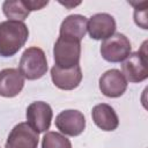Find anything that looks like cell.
<instances>
[{
	"label": "cell",
	"mask_w": 148,
	"mask_h": 148,
	"mask_svg": "<svg viewBox=\"0 0 148 148\" xmlns=\"http://www.w3.org/2000/svg\"><path fill=\"white\" fill-rule=\"evenodd\" d=\"M91 117L94 124L102 131L111 132L119 126V119L114 109L106 103L95 105L91 110Z\"/></svg>",
	"instance_id": "cell-13"
},
{
	"label": "cell",
	"mask_w": 148,
	"mask_h": 148,
	"mask_svg": "<svg viewBox=\"0 0 148 148\" xmlns=\"http://www.w3.org/2000/svg\"><path fill=\"white\" fill-rule=\"evenodd\" d=\"M38 141V133L28 123H18L9 132L5 148H37Z\"/></svg>",
	"instance_id": "cell-8"
},
{
	"label": "cell",
	"mask_w": 148,
	"mask_h": 148,
	"mask_svg": "<svg viewBox=\"0 0 148 148\" xmlns=\"http://www.w3.org/2000/svg\"><path fill=\"white\" fill-rule=\"evenodd\" d=\"M132 46L130 39L120 32H114L111 37L103 40L99 52L104 60L109 62H120L131 53Z\"/></svg>",
	"instance_id": "cell-5"
},
{
	"label": "cell",
	"mask_w": 148,
	"mask_h": 148,
	"mask_svg": "<svg viewBox=\"0 0 148 148\" xmlns=\"http://www.w3.org/2000/svg\"><path fill=\"white\" fill-rule=\"evenodd\" d=\"M56 127L65 135L77 136L86 128V118L79 110H64L56 117Z\"/></svg>",
	"instance_id": "cell-7"
},
{
	"label": "cell",
	"mask_w": 148,
	"mask_h": 148,
	"mask_svg": "<svg viewBox=\"0 0 148 148\" xmlns=\"http://www.w3.org/2000/svg\"><path fill=\"white\" fill-rule=\"evenodd\" d=\"M146 6L143 8L135 7V10H134V21H135V23L139 27H141L142 29H145V30L148 29V27H147V9H146Z\"/></svg>",
	"instance_id": "cell-17"
},
{
	"label": "cell",
	"mask_w": 148,
	"mask_h": 148,
	"mask_svg": "<svg viewBox=\"0 0 148 148\" xmlns=\"http://www.w3.org/2000/svg\"><path fill=\"white\" fill-rule=\"evenodd\" d=\"M24 87V77L17 68H5L0 71V96L15 97Z\"/></svg>",
	"instance_id": "cell-12"
},
{
	"label": "cell",
	"mask_w": 148,
	"mask_h": 148,
	"mask_svg": "<svg viewBox=\"0 0 148 148\" xmlns=\"http://www.w3.org/2000/svg\"><path fill=\"white\" fill-rule=\"evenodd\" d=\"M145 45L146 43H143L140 51L130 53L128 57L121 62V73L130 82L138 83L148 77V62Z\"/></svg>",
	"instance_id": "cell-4"
},
{
	"label": "cell",
	"mask_w": 148,
	"mask_h": 148,
	"mask_svg": "<svg viewBox=\"0 0 148 148\" xmlns=\"http://www.w3.org/2000/svg\"><path fill=\"white\" fill-rule=\"evenodd\" d=\"M27 123L28 125L38 134L46 132L53 118V111L50 104L43 101H36L28 105L27 108Z\"/></svg>",
	"instance_id": "cell-6"
},
{
	"label": "cell",
	"mask_w": 148,
	"mask_h": 148,
	"mask_svg": "<svg viewBox=\"0 0 148 148\" xmlns=\"http://www.w3.org/2000/svg\"><path fill=\"white\" fill-rule=\"evenodd\" d=\"M87 23H88V20L83 15H80V14L68 15L60 24L59 35L69 36L81 40L87 34Z\"/></svg>",
	"instance_id": "cell-14"
},
{
	"label": "cell",
	"mask_w": 148,
	"mask_h": 148,
	"mask_svg": "<svg viewBox=\"0 0 148 148\" xmlns=\"http://www.w3.org/2000/svg\"><path fill=\"white\" fill-rule=\"evenodd\" d=\"M54 66L60 68H72L77 66L81 58V40L59 35L53 46Z\"/></svg>",
	"instance_id": "cell-2"
},
{
	"label": "cell",
	"mask_w": 148,
	"mask_h": 148,
	"mask_svg": "<svg viewBox=\"0 0 148 148\" xmlns=\"http://www.w3.org/2000/svg\"><path fill=\"white\" fill-rule=\"evenodd\" d=\"M51 79L53 84L61 90H73L79 87L82 81V72L80 65L72 68H60L53 66L51 68Z\"/></svg>",
	"instance_id": "cell-11"
},
{
	"label": "cell",
	"mask_w": 148,
	"mask_h": 148,
	"mask_svg": "<svg viewBox=\"0 0 148 148\" xmlns=\"http://www.w3.org/2000/svg\"><path fill=\"white\" fill-rule=\"evenodd\" d=\"M116 20L108 13H97L92 15L87 23V31L95 40H105L116 32Z\"/></svg>",
	"instance_id": "cell-9"
},
{
	"label": "cell",
	"mask_w": 148,
	"mask_h": 148,
	"mask_svg": "<svg viewBox=\"0 0 148 148\" xmlns=\"http://www.w3.org/2000/svg\"><path fill=\"white\" fill-rule=\"evenodd\" d=\"M25 1H27V5H28L30 12L39 10V9H42L43 7H45L49 3V1H36V0H25Z\"/></svg>",
	"instance_id": "cell-18"
},
{
	"label": "cell",
	"mask_w": 148,
	"mask_h": 148,
	"mask_svg": "<svg viewBox=\"0 0 148 148\" xmlns=\"http://www.w3.org/2000/svg\"><path fill=\"white\" fill-rule=\"evenodd\" d=\"M18 71L27 80L34 81L43 77L47 72V59L44 51L37 46H30L21 56Z\"/></svg>",
	"instance_id": "cell-3"
},
{
	"label": "cell",
	"mask_w": 148,
	"mask_h": 148,
	"mask_svg": "<svg viewBox=\"0 0 148 148\" xmlns=\"http://www.w3.org/2000/svg\"><path fill=\"white\" fill-rule=\"evenodd\" d=\"M29 37V29L24 22L7 20L0 22V56H15Z\"/></svg>",
	"instance_id": "cell-1"
},
{
	"label": "cell",
	"mask_w": 148,
	"mask_h": 148,
	"mask_svg": "<svg viewBox=\"0 0 148 148\" xmlns=\"http://www.w3.org/2000/svg\"><path fill=\"white\" fill-rule=\"evenodd\" d=\"M42 148H72V143L64 134L51 131L44 134Z\"/></svg>",
	"instance_id": "cell-16"
},
{
	"label": "cell",
	"mask_w": 148,
	"mask_h": 148,
	"mask_svg": "<svg viewBox=\"0 0 148 148\" xmlns=\"http://www.w3.org/2000/svg\"><path fill=\"white\" fill-rule=\"evenodd\" d=\"M2 12L8 20L21 22H23L30 14L25 0H7L2 3Z\"/></svg>",
	"instance_id": "cell-15"
},
{
	"label": "cell",
	"mask_w": 148,
	"mask_h": 148,
	"mask_svg": "<svg viewBox=\"0 0 148 148\" xmlns=\"http://www.w3.org/2000/svg\"><path fill=\"white\" fill-rule=\"evenodd\" d=\"M101 92L110 98H117L124 95L127 89V80L119 69L112 68L102 74L98 81Z\"/></svg>",
	"instance_id": "cell-10"
}]
</instances>
